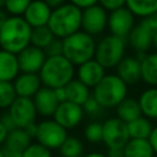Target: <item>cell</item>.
Instances as JSON below:
<instances>
[{"instance_id":"cell-1","label":"cell","mask_w":157,"mask_h":157,"mask_svg":"<svg viewBox=\"0 0 157 157\" xmlns=\"http://www.w3.org/2000/svg\"><path fill=\"white\" fill-rule=\"evenodd\" d=\"M32 27L22 16H10L0 31V48L12 54H20L31 45Z\"/></svg>"},{"instance_id":"cell-2","label":"cell","mask_w":157,"mask_h":157,"mask_svg":"<svg viewBox=\"0 0 157 157\" xmlns=\"http://www.w3.org/2000/svg\"><path fill=\"white\" fill-rule=\"evenodd\" d=\"M82 25V10L70 2L52 11L48 27L56 38L64 39L80 31Z\"/></svg>"},{"instance_id":"cell-3","label":"cell","mask_w":157,"mask_h":157,"mask_svg":"<svg viewBox=\"0 0 157 157\" xmlns=\"http://www.w3.org/2000/svg\"><path fill=\"white\" fill-rule=\"evenodd\" d=\"M97 43L93 37L78 31L63 39V55L75 66L94 59Z\"/></svg>"},{"instance_id":"cell-4","label":"cell","mask_w":157,"mask_h":157,"mask_svg":"<svg viewBox=\"0 0 157 157\" xmlns=\"http://www.w3.org/2000/svg\"><path fill=\"white\" fill-rule=\"evenodd\" d=\"M74 74V65L64 55H59L47 58L42 70L39 71V77L44 87L56 90L65 87L70 81H72Z\"/></svg>"},{"instance_id":"cell-5","label":"cell","mask_w":157,"mask_h":157,"mask_svg":"<svg viewBox=\"0 0 157 157\" xmlns=\"http://www.w3.org/2000/svg\"><path fill=\"white\" fill-rule=\"evenodd\" d=\"M92 96L103 109L117 108L128 96V85L117 74H108L93 88Z\"/></svg>"},{"instance_id":"cell-6","label":"cell","mask_w":157,"mask_h":157,"mask_svg":"<svg viewBox=\"0 0 157 157\" xmlns=\"http://www.w3.org/2000/svg\"><path fill=\"white\" fill-rule=\"evenodd\" d=\"M125 58V39L107 34L99 39L96 47L94 59L104 67L113 69Z\"/></svg>"},{"instance_id":"cell-7","label":"cell","mask_w":157,"mask_h":157,"mask_svg":"<svg viewBox=\"0 0 157 157\" xmlns=\"http://www.w3.org/2000/svg\"><path fill=\"white\" fill-rule=\"evenodd\" d=\"M130 141L128 124L118 117H110L103 121V144L107 150H120Z\"/></svg>"},{"instance_id":"cell-8","label":"cell","mask_w":157,"mask_h":157,"mask_svg":"<svg viewBox=\"0 0 157 157\" xmlns=\"http://www.w3.org/2000/svg\"><path fill=\"white\" fill-rule=\"evenodd\" d=\"M67 136V130L54 119H45L38 123V132L36 140L49 150L60 148Z\"/></svg>"},{"instance_id":"cell-9","label":"cell","mask_w":157,"mask_h":157,"mask_svg":"<svg viewBox=\"0 0 157 157\" xmlns=\"http://www.w3.org/2000/svg\"><path fill=\"white\" fill-rule=\"evenodd\" d=\"M108 16L107 10L99 4L82 10V31L92 37L101 34L108 27Z\"/></svg>"},{"instance_id":"cell-10","label":"cell","mask_w":157,"mask_h":157,"mask_svg":"<svg viewBox=\"0 0 157 157\" xmlns=\"http://www.w3.org/2000/svg\"><path fill=\"white\" fill-rule=\"evenodd\" d=\"M9 113L18 129H25L29 124L36 123L38 114L33 98L26 97H17L12 105L9 108Z\"/></svg>"},{"instance_id":"cell-11","label":"cell","mask_w":157,"mask_h":157,"mask_svg":"<svg viewBox=\"0 0 157 157\" xmlns=\"http://www.w3.org/2000/svg\"><path fill=\"white\" fill-rule=\"evenodd\" d=\"M135 27V15L126 7L114 10L108 16V28L110 34L119 38H128Z\"/></svg>"},{"instance_id":"cell-12","label":"cell","mask_w":157,"mask_h":157,"mask_svg":"<svg viewBox=\"0 0 157 157\" xmlns=\"http://www.w3.org/2000/svg\"><path fill=\"white\" fill-rule=\"evenodd\" d=\"M17 59L22 74H38L47 60V55L43 49L31 44L17 54Z\"/></svg>"},{"instance_id":"cell-13","label":"cell","mask_w":157,"mask_h":157,"mask_svg":"<svg viewBox=\"0 0 157 157\" xmlns=\"http://www.w3.org/2000/svg\"><path fill=\"white\" fill-rule=\"evenodd\" d=\"M83 115L85 112L81 105L66 101L59 104L55 114L53 115V119L67 130V129H75L82 121Z\"/></svg>"},{"instance_id":"cell-14","label":"cell","mask_w":157,"mask_h":157,"mask_svg":"<svg viewBox=\"0 0 157 157\" xmlns=\"http://www.w3.org/2000/svg\"><path fill=\"white\" fill-rule=\"evenodd\" d=\"M52 11L53 10L49 7V5L45 1L33 0L29 4V6L27 7V10L22 17L26 20V22L32 28L43 27V26H48Z\"/></svg>"},{"instance_id":"cell-15","label":"cell","mask_w":157,"mask_h":157,"mask_svg":"<svg viewBox=\"0 0 157 157\" xmlns=\"http://www.w3.org/2000/svg\"><path fill=\"white\" fill-rule=\"evenodd\" d=\"M128 40L129 45L136 52V55H145L153 47V33L139 22L130 32Z\"/></svg>"},{"instance_id":"cell-16","label":"cell","mask_w":157,"mask_h":157,"mask_svg":"<svg viewBox=\"0 0 157 157\" xmlns=\"http://www.w3.org/2000/svg\"><path fill=\"white\" fill-rule=\"evenodd\" d=\"M117 75L129 86L141 81V60L135 56H125L115 67Z\"/></svg>"},{"instance_id":"cell-17","label":"cell","mask_w":157,"mask_h":157,"mask_svg":"<svg viewBox=\"0 0 157 157\" xmlns=\"http://www.w3.org/2000/svg\"><path fill=\"white\" fill-rule=\"evenodd\" d=\"M105 75V69L96 59L80 65L77 69V78L88 88H94Z\"/></svg>"},{"instance_id":"cell-18","label":"cell","mask_w":157,"mask_h":157,"mask_svg":"<svg viewBox=\"0 0 157 157\" xmlns=\"http://www.w3.org/2000/svg\"><path fill=\"white\" fill-rule=\"evenodd\" d=\"M33 102H34L38 114L42 117H47V118L53 117L60 104L55 96L54 90L49 87H44V86L36 93V96L33 97Z\"/></svg>"},{"instance_id":"cell-19","label":"cell","mask_w":157,"mask_h":157,"mask_svg":"<svg viewBox=\"0 0 157 157\" xmlns=\"http://www.w3.org/2000/svg\"><path fill=\"white\" fill-rule=\"evenodd\" d=\"M17 97L32 98L42 88V80L39 74H21L13 81Z\"/></svg>"},{"instance_id":"cell-20","label":"cell","mask_w":157,"mask_h":157,"mask_svg":"<svg viewBox=\"0 0 157 157\" xmlns=\"http://www.w3.org/2000/svg\"><path fill=\"white\" fill-rule=\"evenodd\" d=\"M20 71L17 55L0 49V81L11 82L16 80Z\"/></svg>"},{"instance_id":"cell-21","label":"cell","mask_w":157,"mask_h":157,"mask_svg":"<svg viewBox=\"0 0 157 157\" xmlns=\"http://www.w3.org/2000/svg\"><path fill=\"white\" fill-rule=\"evenodd\" d=\"M142 115L150 120H157V87H150L144 90L139 98Z\"/></svg>"},{"instance_id":"cell-22","label":"cell","mask_w":157,"mask_h":157,"mask_svg":"<svg viewBox=\"0 0 157 157\" xmlns=\"http://www.w3.org/2000/svg\"><path fill=\"white\" fill-rule=\"evenodd\" d=\"M141 80L151 87H157V52L148 53L141 59Z\"/></svg>"},{"instance_id":"cell-23","label":"cell","mask_w":157,"mask_h":157,"mask_svg":"<svg viewBox=\"0 0 157 157\" xmlns=\"http://www.w3.org/2000/svg\"><path fill=\"white\" fill-rule=\"evenodd\" d=\"M65 91H66L67 101L71 102V103L78 104L81 107L92 96L90 93V88L85 83H82L78 78H74L72 81H70L65 86Z\"/></svg>"},{"instance_id":"cell-24","label":"cell","mask_w":157,"mask_h":157,"mask_svg":"<svg viewBox=\"0 0 157 157\" xmlns=\"http://www.w3.org/2000/svg\"><path fill=\"white\" fill-rule=\"evenodd\" d=\"M115 112H117V117L126 124L137 119V118H140L142 115L139 101L135 99V98H130V97H126L115 108Z\"/></svg>"},{"instance_id":"cell-25","label":"cell","mask_w":157,"mask_h":157,"mask_svg":"<svg viewBox=\"0 0 157 157\" xmlns=\"http://www.w3.org/2000/svg\"><path fill=\"white\" fill-rule=\"evenodd\" d=\"M124 150V157H153L155 152L148 140L130 139Z\"/></svg>"},{"instance_id":"cell-26","label":"cell","mask_w":157,"mask_h":157,"mask_svg":"<svg viewBox=\"0 0 157 157\" xmlns=\"http://www.w3.org/2000/svg\"><path fill=\"white\" fill-rule=\"evenodd\" d=\"M32 144V139L27 135V132L23 129H16L11 132H9L7 139L4 144V147L18 152V153H23L25 150Z\"/></svg>"},{"instance_id":"cell-27","label":"cell","mask_w":157,"mask_h":157,"mask_svg":"<svg viewBox=\"0 0 157 157\" xmlns=\"http://www.w3.org/2000/svg\"><path fill=\"white\" fill-rule=\"evenodd\" d=\"M153 125L151 123V120L144 115H141L140 118L128 123V130L130 134V139H142V140H148L152 130H153Z\"/></svg>"},{"instance_id":"cell-28","label":"cell","mask_w":157,"mask_h":157,"mask_svg":"<svg viewBox=\"0 0 157 157\" xmlns=\"http://www.w3.org/2000/svg\"><path fill=\"white\" fill-rule=\"evenodd\" d=\"M125 6L141 18L157 12V0H126Z\"/></svg>"},{"instance_id":"cell-29","label":"cell","mask_w":157,"mask_h":157,"mask_svg":"<svg viewBox=\"0 0 157 157\" xmlns=\"http://www.w3.org/2000/svg\"><path fill=\"white\" fill-rule=\"evenodd\" d=\"M55 38V36L53 34V32L50 31V28L48 26H43V27H37V28H32V37H31V44L44 49L48 47V44Z\"/></svg>"},{"instance_id":"cell-30","label":"cell","mask_w":157,"mask_h":157,"mask_svg":"<svg viewBox=\"0 0 157 157\" xmlns=\"http://www.w3.org/2000/svg\"><path fill=\"white\" fill-rule=\"evenodd\" d=\"M60 155L65 157H81L83 155V144L76 136H67L65 142L61 145Z\"/></svg>"},{"instance_id":"cell-31","label":"cell","mask_w":157,"mask_h":157,"mask_svg":"<svg viewBox=\"0 0 157 157\" xmlns=\"http://www.w3.org/2000/svg\"><path fill=\"white\" fill-rule=\"evenodd\" d=\"M17 93L12 82L0 81V109H7L16 101Z\"/></svg>"},{"instance_id":"cell-32","label":"cell","mask_w":157,"mask_h":157,"mask_svg":"<svg viewBox=\"0 0 157 157\" xmlns=\"http://www.w3.org/2000/svg\"><path fill=\"white\" fill-rule=\"evenodd\" d=\"M85 139L91 144H99L103 141V123L91 121L83 129Z\"/></svg>"},{"instance_id":"cell-33","label":"cell","mask_w":157,"mask_h":157,"mask_svg":"<svg viewBox=\"0 0 157 157\" xmlns=\"http://www.w3.org/2000/svg\"><path fill=\"white\" fill-rule=\"evenodd\" d=\"M33 0H5V11L12 16H23Z\"/></svg>"},{"instance_id":"cell-34","label":"cell","mask_w":157,"mask_h":157,"mask_svg":"<svg viewBox=\"0 0 157 157\" xmlns=\"http://www.w3.org/2000/svg\"><path fill=\"white\" fill-rule=\"evenodd\" d=\"M22 157H53L52 151L39 142H32L22 153Z\"/></svg>"},{"instance_id":"cell-35","label":"cell","mask_w":157,"mask_h":157,"mask_svg":"<svg viewBox=\"0 0 157 157\" xmlns=\"http://www.w3.org/2000/svg\"><path fill=\"white\" fill-rule=\"evenodd\" d=\"M47 58H52V56H59V55H63V39L60 38H54L47 48L43 49Z\"/></svg>"},{"instance_id":"cell-36","label":"cell","mask_w":157,"mask_h":157,"mask_svg":"<svg viewBox=\"0 0 157 157\" xmlns=\"http://www.w3.org/2000/svg\"><path fill=\"white\" fill-rule=\"evenodd\" d=\"M82 108H83V112H85L86 114L92 115V117L98 115V114L101 113V110L103 109V108L99 105V103L93 98V96H91V97L86 101V103L82 105Z\"/></svg>"},{"instance_id":"cell-37","label":"cell","mask_w":157,"mask_h":157,"mask_svg":"<svg viewBox=\"0 0 157 157\" xmlns=\"http://www.w3.org/2000/svg\"><path fill=\"white\" fill-rule=\"evenodd\" d=\"M99 5L104 7L107 11H114L126 5V0H98Z\"/></svg>"},{"instance_id":"cell-38","label":"cell","mask_w":157,"mask_h":157,"mask_svg":"<svg viewBox=\"0 0 157 157\" xmlns=\"http://www.w3.org/2000/svg\"><path fill=\"white\" fill-rule=\"evenodd\" d=\"M140 23H141L142 26H145L147 29H150V31L155 34V33L157 32V12H156V13H152V15H150V16H147V17L141 18Z\"/></svg>"},{"instance_id":"cell-39","label":"cell","mask_w":157,"mask_h":157,"mask_svg":"<svg viewBox=\"0 0 157 157\" xmlns=\"http://www.w3.org/2000/svg\"><path fill=\"white\" fill-rule=\"evenodd\" d=\"M0 120H1V123L5 125V128L7 129L9 132H11V131H13V130L17 129V126H16V124L13 123V120H12V118H11V115H10L9 112L4 113V114L1 115V118H0Z\"/></svg>"},{"instance_id":"cell-40","label":"cell","mask_w":157,"mask_h":157,"mask_svg":"<svg viewBox=\"0 0 157 157\" xmlns=\"http://www.w3.org/2000/svg\"><path fill=\"white\" fill-rule=\"evenodd\" d=\"M69 2L80 7L81 10H85L87 7H91V6L96 5L98 2V0H69Z\"/></svg>"},{"instance_id":"cell-41","label":"cell","mask_w":157,"mask_h":157,"mask_svg":"<svg viewBox=\"0 0 157 157\" xmlns=\"http://www.w3.org/2000/svg\"><path fill=\"white\" fill-rule=\"evenodd\" d=\"M23 130L27 132V135H28L31 139H36V137H37V132H38V124H37V123L29 124V125L26 126Z\"/></svg>"},{"instance_id":"cell-42","label":"cell","mask_w":157,"mask_h":157,"mask_svg":"<svg viewBox=\"0 0 157 157\" xmlns=\"http://www.w3.org/2000/svg\"><path fill=\"white\" fill-rule=\"evenodd\" d=\"M148 141H150V144H151V146H152V148H153L155 155L157 156V125H155V128H153V130H152V134H151Z\"/></svg>"},{"instance_id":"cell-43","label":"cell","mask_w":157,"mask_h":157,"mask_svg":"<svg viewBox=\"0 0 157 157\" xmlns=\"http://www.w3.org/2000/svg\"><path fill=\"white\" fill-rule=\"evenodd\" d=\"M55 92V96L59 101V103H64L67 101V97H66V91H65V87H61V88H56L54 90Z\"/></svg>"},{"instance_id":"cell-44","label":"cell","mask_w":157,"mask_h":157,"mask_svg":"<svg viewBox=\"0 0 157 157\" xmlns=\"http://www.w3.org/2000/svg\"><path fill=\"white\" fill-rule=\"evenodd\" d=\"M7 135H9V131H7V129L5 128V125L0 120V146L5 144V141L7 139Z\"/></svg>"},{"instance_id":"cell-45","label":"cell","mask_w":157,"mask_h":157,"mask_svg":"<svg viewBox=\"0 0 157 157\" xmlns=\"http://www.w3.org/2000/svg\"><path fill=\"white\" fill-rule=\"evenodd\" d=\"M43 1H45L52 10H54V9H56V7H59V6L65 4V0H43Z\"/></svg>"},{"instance_id":"cell-46","label":"cell","mask_w":157,"mask_h":157,"mask_svg":"<svg viewBox=\"0 0 157 157\" xmlns=\"http://www.w3.org/2000/svg\"><path fill=\"white\" fill-rule=\"evenodd\" d=\"M108 157H124V150H107Z\"/></svg>"},{"instance_id":"cell-47","label":"cell","mask_w":157,"mask_h":157,"mask_svg":"<svg viewBox=\"0 0 157 157\" xmlns=\"http://www.w3.org/2000/svg\"><path fill=\"white\" fill-rule=\"evenodd\" d=\"M7 15H6V11H4V10H0V31H1V28H2V26H4V23H5V21L7 20Z\"/></svg>"},{"instance_id":"cell-48","label":"cell","mask_w":157,"mask_h":157,"mask_svg":"<svg viewBox=\"0 0 157 157\" xmlns=\"http://www.w3.org/2000/svg\"><path fill=\"white\" fill-rule=\"evenodd\" d=\"M83 157H108V156H107V153H102V152L93 151V152H90V153L85 155Z\"/></svg>"},{"instance_id":"cell-49","label":"cell","mask_w":157,"mask_h":157,"mask_svg":"<svg viewBox=\"0 0 157 157\" xmlns=\"http://www.w3.org/2000/svg\"><path fill=\"white\" fill-rule=\"evenodd\" d=\"M153 48H155V50L157 52V32L153 34Z\"/></svg>"},{"instance_id":"cell-50","label":"cell","mask_w":157,"mask_h":157,"mask_svg":"<svg viewBox=\"0 0 157 157\" xmlns=\"http://www.w3.org/2000/svg\"><path fill=\"white\" fill-rule=\"evenodd\" d=\"M5 7V0H0V10H2Z\"/></svg>"},{"instance_id":"cell-51","label":"cell","mask_w":157,"mask_h":157,"mask_svg":"<svg viewBox=\"0 0 157 157\" xmlns=\"http://www.w3.org/2000/svg\"><path fill=\"white\" fill-rule=\"evenodd\" d=\"M0 157H4V152H2V147L0 146Z\"/></svg>"},{"instance_id":"cell-52","label":"cell","mask_w":157,"mask_h":157,"mask_svg":"<svg viewBox=\"0 0 157 157\" xmlns=\"http://www.w3.org/2000/svg\"><path fill=\"white\" fill-rule=\"evenodd\" d=\"M58 157H65V156H61V155H60V156H58Z\"/></svg>"},{"instance_id":"cell-53","label":"cell","mask_w":157,"mask_h":157,"mask_svg":"<svg viewBox=\"0 0 157 157\" xmlns=\"http://www.w3.org/2000/svg\"><path fill=\"white\" fill-rule=\"evenodd\" d=\"M153 157H157V156H156V155H155V156H153Z\"/></svg>"}]
</instances>
